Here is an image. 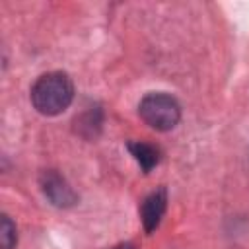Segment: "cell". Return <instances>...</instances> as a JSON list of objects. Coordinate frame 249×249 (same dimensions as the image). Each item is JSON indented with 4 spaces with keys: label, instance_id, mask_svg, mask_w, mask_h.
I'll return each mask as SVG.
<instances>
[{
    "label": "cell",
    "instance_id": "7",
    "mask_svg": "<svg viewBox=\"0 0 249 249\" xmlns=\"http://www.w3.org/2000/svg\"><path fill=\"white\" fill-rule=\"evenodd\" d=\"M78 128L84 132V128H89V134L93 132V126L101 124V111L99 109H89L88 113H84L80 119H76Z\"/></svg>",
    "mask_w": 249,
    "mask_h": 249
},
{
    "label": "cell",
    "instance_id": "2",
    "mask_svg": "<svg viewBox=\"0 0 249 249\" xmlns=\"http://www.w3.org/2000/svg\"><path fill=\"white\" fill-rule=\"evenodd\" d=\"M138 115L142 121L156 130H171L181 121V105L169 93H148L138 105Z\"/></svg>",
    "mask_w": 249,
    "mask_h": 249
},
{
    "label": "cell",
    "instance_id": "3",
    "mask_svg": "<svg viewBox=\"0 0 249 249\" xmlns=\"http://www.w3.org/2000/svg\"><path fill=\"white\" fill-rule=\"evenodd\" d=\"M41 189H43L45 196L58 208H68L78 202V195L74 193V189L54 169L41 173Z\"/></svg>",
    "mask_w": 249,
    "mask_h": 249
},
{
    "label": "cell",
    "instance_id": "6",
    "mask_svg": "<svg viewBox=\"0 0 249 249\" xmlns=\"http://www.w3.org/2000/svg\"><path fill=\"white\" fill-rule=\"evenodd\" d=\"M0 237H2V249H14L18 235H16V226L8 216H2V226H0Z\"/></svg>",
    "mask_w": 249,
    "mask_h": 249
},
{
    "label": "cell",
    "instance_id": "8",
    "mask_svg": "<svg viewBox=\"0 0 249 249\" xmlns=\"http://www.w3.org/2000/svg\"><path fill=\"white\" fill-rule=\"evenodd\" d=\"M113 249H136L132 243H119V245H115Z\"/></svg>",
    "mask_w": 249,
    "mask_h": 249
},
{
    "label": "cell",
    "instance_id": "1",
    "mask_svg": "<svg viewBox=\"0 0 249 249\" xmlns=\"http://www.w3.org/2000/svg\"><path fill=\"white\" fill-rule=\"evenodd\" d=\"M72 99L74 84L64 72H47L31 86V103L41 115H58L70 107Z\"/></svg>",
    "mask_w": 249,
    "mask_h": 249
},
{
    "label": "cell",
    "instance_id": "5",
    "mask_svg": "<svg viewBox=\"0 0 249 249\" xmlns=\"http://www.w3.org/2000/svg\"><path fill=\"white\" fill-rule=\"evenodd\" d=\"M126 148H128V152L132 154V158L136 160V163L140 165V169H142L144 173L152 171V169L160 163V160H161V152H160V148L154 146V144L136 140V142H128Z\"/></svg>",
    "mask_w": 249,
    "mask_h": 249
},
{
    "label": "cell",
    "instance_id": "4",
    "mask_svg": "<svg viewBox=\"0 0 249 249\" xmlns=\"http://www.w3.org/2000/svg\"><path fill=\"white\" fill-rule=\"evenodd\" d=\"M165 208H167V191L163 187L154 191V193H150L142 200V204H140V220H142L144 230L148 233H152L160 226V222H161V218L165 214Z\"/></svg>",
    "mask_w": 249,
    "mask_h": 249
}]
</instances>
